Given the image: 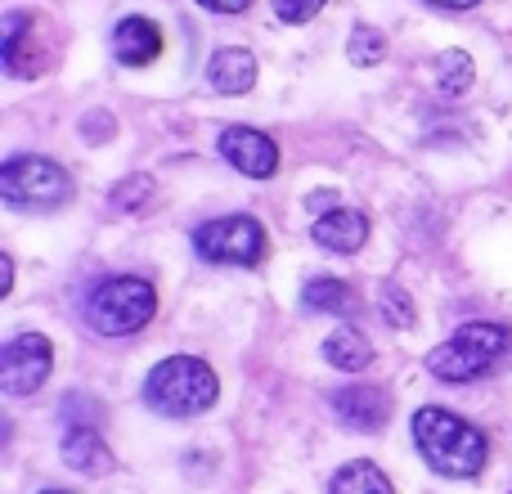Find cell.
I'll return each mask as SVG.
<instances>
[{
	"mask_svg": "<svg viewBox=\"0 0 512 494\" xmlns=\"http://www.w3.org/2000/svg\"><path fill=\"white\" fill-rule=\"evenodd\" d=\"M414 445L427 468L441 472V477H477L490 459L486 436L472 423H463L459 414L436 409V405L414 414Z\"/></svg>",
	"mask_w": 512,
	"mask_h": 494,
	"instance_id": "cell-1",
	"label": "cell"
},
{
	"mask_svg": "<svg viewBox=\"0 0 512 494\" xmlns=\"http://www.w3.org/2000/svg\"><path fill=\"white\" fill-rule=\"evenodd\" d=\"M221 382L198 355H167L144 378V405L162 418H198L216 405Z\"/></svg>",
	"mask_w": 512,
	"mask_h": 494,
	"instance_id": "cell-2",
	"label": "cell"
},
{
	"mask_svg": "<svg viewBox=\"0 0 512 494\" xmlns=\"http://www.w3.org/2000/svg\"><path fill=\"white\" fill-rule=\"evenodd\" d=\"M508 360H512V328L477 319V324H463L454 337H445L427 355V369L441 382H477L490 378L495 369H504Z\"/></svg>",
	"mask_w": 512,
	"mask_h": 494,
	"instance_id": "cell-3",
	"label": "cell"
},
{
	"mask_svg": "<svg viewBox=\"0 0 512 494\" xmlns=\"http://www.w3.org/2000/svg\"><path fill=\"white\" fill-rule=\"evenodd\" d=\"M158 315V292L140 274H113L99 279L86 297V324L99 337H131Z\"/></svg>",
	"mask_w": 512,
	"mask_h": 494,
	"instance_id": "cell-4",
	"label": "cell"
},
{
	"mask_svg": "<svg viewBox=\"0 0 512 494\" xmlns=\"http://www.w3.org/2000/svg\"><path fill=\"white\" fill-rule=\"evenodd\" d=\"M0 198L14 212H59L72 198V176L54 158L41 153H14L0 167Z\"/></svg>",
	"mask_w": 512,
	"mask_h": 494,
	"instance_id": "cell-5",
	"label": "cell"
},
{
	"mask_svg": "<svg viewBox=\"0 0 512 494\" xmlns=\"http://www.w3.org/2000/svg\"><path fill=\"white\" fill-rule=\"evenodd\" d=\"M194 252L212 265H252L265 261V225L256 216H216L194 230Z\"/></svg>",
	"mask_w": 512,
	"mask_h": 494,
	"instance_id": "cell-6",
	"label": "cell"
},
{
	"mask_svg": "<svg viewBox=\"0 0 512 494\" xmlns=\"http://www.w3.org/2000/svg\"><path fill=\"white\" fill-rule=\"evenodd\" d=\"M54 369V346L41 333H18L0 351V391L5 396H32Z\"/></svg>",
	"mask_w": 512,
	"mask_h": 494,
	"instance_id": "cell-7",
	"label": "cell"
},
{
	"mask_svg": "<svg viewBox=\"0 0 512 494\" xmlns=\"http://www.w3.org/2000/svg\"><path fill=\"white\" fill-rule=\"evenodd\" d=\"M216 149L248 180H270L274 171H279V144L265 131H256V126H225V131L216 135Z\"/></svg>",
	"mask_w": 512,
	"mask_h": 494,
	"instance_id": "cell-8",
	"label": "cell"
},
{
	"mask_svg": "<svg viewBox=\"0 0 512 494\" xmlns=\"http://www.w3.org/2000/svg\"><path fill=\"white\" fill-rule=\"evenodd\" d=\"M333 414L342 418L346 427H355V432H382L391 418V400L382 387H364V382H355V387H342L333 391Z\"/></svg>",
	"mask_w": 512,
	"mask_h": 494,
	"instance_id": "cell-9",
	"label": "cell"
},
{
	"mask_svg": "<svg viewBox=\"0 0 512 494\" xmlns=\"http://www.w3.org/2000/svg\"><path fill=\"white\" fill-rule=\"evenodd\" d=\"M158 54H162V32H158V23H153V18H144V14L117 18V27H113V59L122 63V68H149Z\"/></svg>",
	"mask_w": 512,
	"mask_h": 494,
	"instance_id": "cell-10",
	"label": "cell"
},
{
	"mask_svg": "<svg viewBox=\"0 0 512 494\" xmlns=\"http://www.w3.org/2000/svg\"><path fill=\"white\" fill-rule=\"evenodd\" d=\"M310 239L337 256H351L369 243V216L355 212V207H328V212L310 225Z\"/></svg>",
	"mask_w": 512,
	"mask_h": 494,
	"instance_id": "cell-11",
	"label": "cell"
},
{
	"mask_svg": "<svg viewBox=\"0 0 512 494\" xmlns=\"http://www.w3.org/2000/svg\"><path fill=\"white\" fill-rule=\"evenodd\" d=\"M0 63L9 77H36V14L27 9H9L5 14V41H0Z\"/></svg>",
	"mask_w": 512,
	"mask_h": 494,
	"instance_id": "cell-12",
	"label": "cell"
},
{
	"mask_svg": "<svg viewBox=\"0 0 512 494\" xmlns=\"http://www.w3.org/2000/svg\"><path fill=\"white\" fill-rule=\"evenodd\" d=\"M256 54L243 50V45H221V50L207 59V86L216 90V95H248L256 86Z\"/></svg>",
	"mask_w": 512,
	"mask_h": 494,
	"instance_id": "cell-13",
	"label": "cell"
},
{
	"mask_svg": "<svg viewBox=\"0 0 512 494\" xmlns=\"http://www.w3.org/2000/svg\"><path fill=\"white\" fill-rule=\"evenodd\" d=\"M63 463L86 472V477H104V472L113 468V450L104 445L95 423H72L68 432H63Z\"/></svg>",
	"mask_w": 512,
	"mask_h": 494,
	"instance_id": "cell-14",
	"label": "cell"
},
{
	"mask_svg": "<svg viewBox=\"0 0 512 494\" xmlns=\"http://www.w3.org/2000/svg\"><path fill=\"white\" fill-rule=\"evenodd\" d=\"M301 306L315 310V315H355L360 297L346 279H310L301 288Z\"/></svg>",
	"mask_w": 512,
	"mask_h": 494,
	"instance_id": "cell-15",
	"label": "cell"
},
{
	"mask_svg": "<svg viewBox=\"0 0 512 494\" xmlns=\"http://www.w3.org/2000/svg\"><path fill=\"white\" fill-rule=\"evenodd\" d=\"M324 360L333 364V369H342V373H360V369H369L373 346H369V337H364L360 328H337V333L324 342Z\"/></svg>",
	"mask_w": 512,
	"mask_h": 494,
	"instance_id": "cell-16",
	"label": "cell"
},
{
	"mask_svg": "<svg viewBox=\"0 0 512 494\" xmlns=\"http://www.w3.org/2000/svg\"><path fill=\"white\" fill-rule=\"evenodd\" d=\"M328 494H396V486L387 481V472H382L378 463L360 459V463H346V468L333 472Z\"/></svg>",
	"mask_w": 512,
	"mask_h": 494,
	"instance_id": "cell-17",
	"label": "cell"
},
{
	"mask_svg": "<svg viewBox=\"0 0 512 494\" xmlns=\"http://www.w3.org/2000/svg\"><path fill=\"white\" fill-rule=\"evenodd\" d=\"M472 81H477V68H472V59L463 50H445L436 59V90L445 99H463L472 90Z\"/></svg>",
	"mask_w": 512,
	"mask_h": 494,
	"instance_id": "cell-18",
	"label": "cell"
},
{
	"mask_svg": "<svg viewBox=\"0 0 512 494\" xmlns=\"http://www.w3.org/2000/svg\"><path fill=\"white\" fill-rule=\"evenodd\" d=\"M346 54H351L355 68H373V63L387 59V36L373 23H355L351 36H346Z\"/></svg>",
	"mask_w": 512,
	"mask_h": 494,
	"instance_id": "cell-19",
	"label": "cell"
},
{
	"mask_svg": "<svg viewBox=\"0 0 512 494\" xmlns=\"http://www.w3.org/2000/svg\"><path fill=\"white\" fill-rule=\"evenodd\" d=\"M378 315H382V324H391V328H414V324H418L414 297H409L400 283H382V292H378Z\"/></svg>",
	"mask_w": 512,
	"mask_h": 494,
	"instance_id": "cell-20",
	"label": "cell"
},
{
	"mask_svg": "<svg viewBox=\"0 0 512 494\" xmlns=\"http://www.w3.org/2000/svg\"><path fill=\"white\" fill-rule=\"evenodd\" d=\"M149 198H153V180L149 176H126L122 185L108 194V207H113V212H140Z\"/></svg>",
	"mask_w": 512,
	"mask_h": 494,
	"instance_id": "cell-21",
	"label": "cell"
},
{
	"mask_svg": "<svg viewBox=\"0 0 512 494\" xmlns=\"http://www.w3.org/2000/svg\"><path fill=\"white\" fill-rule=\"evenodd\" d=\"M274 5V18L279 23H288V27H306L310 18L319 14V9L328 5V0H270Z\"/></svg>",
	"mask_w": 512,
	"mask_h": 494,
	"instance_id": "cell-22",
	"label": "cell"
},
{
	"mask_svg": "<svg viewBox=\"0 0 512 494\" xmlns=\"http://www.w3.org/2000/svg\"><path fill=\"white\" fill-rule=\"evenodd\" d=\"M81 126H86V131H81V135H86V140L90 144H99V140H104V135H113V113H99V108H95V113H86V122H81Z\"/></svg>",
	"mask_w": 512,
	"mask_h": 494,
	"instance_id": "cell-23",
	"label": "cell"
},
{
	"mask_svg": "<svg viewBox=\"0 0 512 494\" xmlns=\"http://www.w3.org/2000/svg\"><path fill=\"white\" fill-rule=\"evenodd\" d=\"M207 14H248L256 0H198Z\"/></svg>",
	"mask_w": 512,
	"mask_h": 494,
	"instance_id": "cell-24",
	"label": "cell"
},
{
	"mask_svg": "<svg viewBox=\"0 0 512 494\" xmlns=\"http://www.w3.org/2000/svg\"><path fill=\"white\" fill-rule=\"evenodd\" d=\"M423 5H432V9H454V14H463V9H477L481 0H423Z\"/></svg>",
	"mask_w": 512,
	"mask_h": 494,
	"instance_id": "cell-25",
	"label": "cell"
},
{
	"mask_svg": "<svg viewBox=\"0 0 512 494\" xmlns=\"http://www.w3.org/2000/svg\"><path fill=\"white\" fill-rule=\"evenodd\" d=\"M9 288H14V261L0 256V297H9Z\"/></svg>",
	"mask_w": 512,
	"mask_h": 494,
	"instance_id": "cell-26",
	"label": "cell"
},
{
	"mask_svg": "<svg viewBox=\"0 0 512 494\" xmlns=\"http://www.w3.org/2000/svg\"><path fill=\"white\" fill-rule=\"evenodd\" d=\"M45 494H68V490H45Z\"/></svg>",
	"mask_w": 512,
	"mask_h": 494,
	"instance_id": "cell-27",
	"label": "cell"
}]
</instances>
